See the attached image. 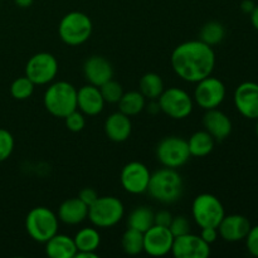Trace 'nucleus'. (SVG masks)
Returning a JSON list of instances; mask_svg holds the SVG:
<instances>
[{"instance_id": "obj_25", "label": "nucleus", "mask_w": 258, "mask_h": 258, "mask_svg": "<svg viewBox=\"0 0 258 258\" xmlns=\"http://www.w3.org/2000/svg\"><path fill=\"white\" fill-rule=\"evenodd\" d=\"M165 90L164 81L158 73H145L139 81V91L143 93L146 100H158L159 96Z\"/></svg>"}, {"instance_id": "obj_34", "label": "nucleus", "mask_w": 258, "mask_h": 258, "mask_svg": "<svg viewBox=\"0 0 258 258\" xmlns=\"http://www.w3.org/2000/svg\"><path fill=\"white\" fill-rule=\"evenodd\" d=\"M169 229L174 237L183 236V234L190 233V223L185 216H176L173 217Z\"/></svg>"}, {"instance_id": "obj_36", "label": "nucleus", "mask_w": 258, "mask_h": 258, "mask_svg": "<svg viewBox=\"0 0 258 258\" xmlns=\"http://www.w3.org/2000/svg\"><path fill=\"white\" fill-rule=\"evenodd\" d=\"M171 221H173V214L169 211H159L154 214V224H158V226L169 228Z\"/></svg>"}, {"instance_id": "obj_16", "label": "nucleus", "mask_w": 258, "mask_h": 258, "mask_svg": "<svg viewBox=\"0 0 258 258\" xmlns=\"http://www.w3.org/2000/svg\"><path fill=\"white\" fill-rule=\"evenodd\" d=\"M83 75L90 85L100 87L112 80L113 67L107 58L102 55H91L83 63Z\"/></svg>"}, {"instance_id": "obj_32", "label": "nucleus", "mask_w": 258, "mask_h": 258, "mask_svg": "<svg viewBox=\"0 0 258 258\" xmlns=\"http://www.w3.org/2000/svg\"><path fill=\"white\" fill-rule=\"evenodd\" d=\"M14 138L5 128H0V163L10 158L14 150Z\"/></svg>"}, {"instance_id": "obj_13", "label": "nucleus", "mask_w": 258, "mask_h": 258, "mask_svg": "<svg viewBox=\"0 0 258 258\" xmlns=\"http://www.w3.org/2000/svg\"><path fill=\"white\" fill-rule=\"evenodd\" d=\"M174 236L168 227L154 224L144 232V252L149 256L163 257L171 252Z\"/></svg>"}, {"instance_id": "obj_19", "label": "nucleus", "mask_w": 258, "mask_h": 258, "mask_svg": "<svg viewBox=\"0 0 258 258\" xmlns=\"http://www.w3.org/2000/svg\"><path fill=\"white\" fill-rule=\"evenodd\" d=\"M203 126L207 133L211 134L216 141H223L231 135L232 121L218 108L207 110L203 116Z\"/></svg>"}, {"instance_id": "obj_12", "label": "nucleus", "mask_w": 258, "mask_h": 258, "mask_svg": "<svg viewBox=\"0 0 258 258\" xmlns=\"http://www.w3.org/2000/svg\"><path fill=\"white\" fill-rule=\"evenodd\" d=\"M151 173L145 164L140 161H130L121 170L120 181L125 191L130 194L146 193Z\"/></svg>"}, {"instance_id": "obj_23", "label": "nucleus", "mask_w": 258, "mask_h": 258, "mask_svg": "<svg viewBox=\"0 0 258 258\" xmlns=\"http://www.w3.org/2000/svg\"><path fill=\"white\" fill-rule=\"evenodd\" d=\"M186 141H188L190 156H196V158H204V156L209 155L216 145V140L213 139V136L207 133L206 130L197 131Z\"/></svg>"}, {"instance_id": "obj_22", "label": "nucleus", "mask_w": 258, "mask_h": 258, "mask_svg": "<svg viewBox=\"0 0 258 258\" xmlns=\"http://www.w3.org/2000/svg\"><path fill=\"white\" fill-rule=\"evenodd\" d=\"M45 253L50 258H75L77 253L75 239L67 234L55 233L45 242Z\"/></svg>"}, {"instance_id": "obj_31", "label": "nucleus", "mask_w": 258, "mask_h": 258, "mask_svg": "<svg viewBox=\"0 0 258 258\" xmlns=\"http://www.w3.org/2000/svg\"><path fill=\"white\" fill-rule=\"evenodd\" d=\"M100 91L106 103H117L123 95L122 86L113 80L107 81L100 86Z\"/></svg>"}, {"instance_id": "obj_20", "label": "nucleus", "mask_w": 258, "mask_h": 258, "mask_svg": "<svg viewBox=\"0 0 258 258\" xmlns=\"http://www.w3.org/2000/svg\"><path fill=\"white\" fill-rule=\"evenodd\" d=\"M133 131V123L128 116L125 113L113 112L106 118L105 133L106 136L113 143H123L127 140Z\"/></svg>"}, {"instance_id": "obj_37", "label": "nucleus", "mask_w": 258, "mask_h": 258, "mask_svg": "<svg viewBox=\"0 0 258 258\" xmlns=\"http://www.w3.org/2000/svg\"><path fill=\"white\" fill-rule=\"evenodd\" d=\"M78 198L83 202L87 207H90L91 204L95 203L98 198V194L95 189L92 188H83L82 190L78 194Z\"/></svg>"}, {"instance_id": "obj_1", "label": "nucleus", "mask_w": 258, "mask_h": 258, "mask_svg": "<svg viewBox=\"0 0 258 258\" xmlns=\"http://www.w3.org/2000/svg\"><path fill=\"white\" fill-rule=\"evenodd\" d=\"M173 71L185 82L197 83L213 73L216 53L202 40H188L174 48L170 57Z\"/></svg>"}, {"instance_id": "obj_10", "label": "nucleus", "mask_w": 258, "mask_h": 258, "mask_svg": "<svg viewBox=\"0 0 258 258\" xmlns=\"http://www.w3.org/2000/svg\"><path fill=\"white\" fill-rule=\"evenodd\" d=\"M58 60L48 52H40L32 55L25 66V76L35 86H44L52 83L57 77Z\"/></svg>"}, {"instance_id": "obj_27", "label": "nucleus", "mask_w": 258, "mask_h": 258, "mask_svg": "<svg viewBox=\"0 0 258 258\" xmlns=\"http://www.w3.org/2000/svg\"><path fill=\"white\" fill-rule=\"evenodd\" d=\"M154 214L155 213L149 207H136L128 216L127 226L144 233L154 226Z\"/></svg>"}, {"instance_id": "obj_30", "label": "nucleus", "mask_w": 258, "mask_h": 258, "mask_svg": "<svg viewBox=\"0 0 258 258\" xmlns=\"http://www.w3.org/2000/svg\"><path fill=\"white\" fill-rule=\"evenodd\" d=\"M34 87L35 85L27 76L18 77L17 80L13 81L12 86H10V95L18 101L28 100L34 92Z\"/></svg>"}, {"instance_id": "obj_43", "label": "nucleus", "mask_w": 258, "mask_h": 258, "mask_svg": "<svg viewBox=\"0 0 258 258\" xmlns=\"http://www.w3.org/2000/svg\"><path fill=\"white\" fill-rule=\"evenodd\" d=\"M256 134H257V138H258V118H257V125H256Z\"/></svg>"}, {"instance_id": "obj_3", "label": "nucleus", "mask_w": 258, "mask_h": 258, "mask_svg": "<svg viewBox=\"0 0 258 258\" xmlns=\"http://www.w3.org/2000/svg\"><path fill=\"white\" fill-rule=\"evenodd\" d=\"M43 105L52 116L64 118L77 110V88L67 81L50 83L43 96Z\"/></svg>"}, {"instance_id": "obj_14", "label": "nucleus", "mask_w": 258, "mask_h": 258, "mask_svg": "<svg viewBox=\"0 0 258 258\" xmlns=\"http://www.w3.org/2000/svg\"><path fill=\"white\" fill-rule=\"evenodd\" d=\"M170 253L175 258H207L211 254V244L204 242L201 236L186 233L174 237Z\"/></svg>"}, {"instance_id": "obj_41", "label": "nucleus", "mask_w": 258, "mask_h": 258, "mask_svg": "<svg viewBox=\"0 0 258 258\" xmlns=\"http://www.w3.org/2000/svg\"><path fill=\"white\" fill-rule=\"evenodd\" d=\"M98 254L96 252H77L75 258H97Z\"/></svg>"}, {"instance_id": "obj_40", "label": "nucleus", "mask_w": 258, "mask_h": 258, "mask_svg": "<svg viewBox=\"0 0 258 258\" xmlns=\"http://www.w3.org/2000/svg\"><path fill=\"white\" fill-rule=\"evenodd\" d=\"M249 15H251L252 25L254 27V29L258 30V5H256V8L253 9V12H252Z\"/></svg>"}, {"instance_id": "obj_6", "label": "nucleus", "mask_w": 258, "mask_h": 258, "mask_svg": "<svg viewBox=\"0 0 258 258\" xmlns=\"http://www.w3.org/2000/svg\"><path fill=\"white\" fill-rule=\"evenodd\" d=\"M125 214L122 202L116 197H98L97 201L88 207L91 223L97 228H111L116 226Z\"/></svg>"}, {"instance_id": "obj_29", "label": "nucleus", "mask_w": 258, "mask_h": 258, "mask_svg": "<svg viewBox=\"0 0 258 258\" xmlns=\"http://www.w3.org/2000/svg\"><path fill=\"white\" fill-rule=\"evenodd\" d=\"M224 37H226V29H224L223 24L216 22V20L206 23L199 33V40L211 47L219 44L224 39Z\"/></svg>"}, {"instance_id": "obj_26", "label": "nucleus", "mask_w": 258, "mask_h": 258, "mask_svg": "<svg viewBox=\"0 0 258 258\" xmlns=\"http://www.w3.org/2000/svg\"><path fill=\"white\" fill-rule=\"evenodd\" d=\"M77 252H96L101 243V234L96 228L86 227L80 229L73 237Z\"/></svg>"}, {"instance_id": "obj_8", "label": "nucleus", "mask_w": 258, "mask_h": 258, "mask_svg": "<svg viewBox=\"0 0 258 258\" xmlns=\"http://www.w3.org/2000/svg\"><path fill=\"white\" fill-rule=\"evenodd\" d=\"M161 112L174 120H184L193 112L194 100L186 91L179 87H169L158 98Z\"/></svg>"}, {"instance_id": "obj_39", "label": "nucleus", "mask_w": 258, "mask_h": 258, "mask_svg": "<svg viewBox=\"0 0 258 258\" xmlns=\"http://www.w3.org/2000/svg\"><path fill=\"white\" fill-rule=\"evenodd\" d=\"M254 8H256V4H254L252 0H243V2L241 3L242 12L246 13V14H251V13L253 12Z\"/></svg>"}, {"instance_id": "obj_33", "label": "nucleus", "mask_w": 258, "mask_h": 258, "mask_svg": "<svg viewBox=\"0 0 258 258\" xmlns=\"http://www.w3.org/2000/svg\"><path fill=\"white\" fill-rule=\"evenodd\" d=\"M66 127L72 133H80L86 126V117L80 110H75L64 117Z\"/></svg>"}, {"instance_id": "obj_17", "label": "nucleus", "mask_w": 258, "mask_h": 258, "mask_svg": "<svg viewBox=\"0 0 258 258\" xmlns=\"http://www.w3.org/2000/svg\"><path fill=\"white\" fill-rule=\"evenodd\" d=\"M251 222L242 214L224 216L217 227L218 234L227 242L243 241L251 229Z\"/></svg>"}, {"instance_id": "obj_11", "label": "nucleus", "mask_w": 258, "mask_h": 258, "mask_svg": "<svg viewBox=\"0 0 258 258\" xmlns=\"http://www.w3.org/2000/svg\"><path fill=\"white\" fill-rule=\"evenodd\" d=\"M226 98V86L219 78L208 76L197 82L193 100L203 110L218 108Z\"/></svg>"}, {"instance_id": "obj_4", "label": "nucleus", "mask_w": 258, "mask_h": 258, "mask_svg": "<svg viewBox=\"0 0 258 258\" xmlns=\"http://www.w3.org/2000/svg\"><path fill=\"white\" fill-rule=\"evenodd\" d=\"M92 20L82 12L67 13L58 25V34L60 39L71 47H77L87 42L92 34Z\"/></svg>"}, {"instance_id": "obj_5", "label": "nucleus", "mask_w": 258, "mask_h": 258, "mask_svg": "<svg viewBox=\"0 0 258 258\" xmlns=\"http://www.w3.org/2000/svg\"><path fill=\"white\" fill-rule=\"evenodd\" d=\"M59 219L47 207H35L25 217V229L33 241L45 243L58 233Z\"/></svg>"}, {"instance_id": "obj_35", "label": "nucleus", "mask_w": 258, "mask_h": 258, "mask_svg": "<svg viewBox=\"0 0 258 258\" xmlns=\"http://www.w3.org/2000/svg\"><path fill=\"white\" fill-rule=\"evenodd\" d=\"M246 246L249 253L252 256L258 257V224L254 227H251L248 234L246 238Z\"/></svg>"}, {"instance_id": "obj_2", "label": "nucleus", "mask_w": 258, "mask_h": 258, "mask_svg": "<svg viewBox=\"0 0 258 258\" xmlns=\"http://www.w3.org/2000/svg\"><path fill=\"white\" fill-rule=\"evenodd\" d=\"M183 178L176 169L161 168L151 174L146 193L156 202L173 204L183 196Z\"/></svg>"}, {"instance_id": "obj_21", "label": "nucleus", "mask_w": 258, "mask_h": 258, "mask_svg": "<svg viewBox=\"0 0 258 258\" xmlns=\"http://www.w3.org/2000/svg\"><path fill=\"white\" fill-rule=\"evenodd\" d=\"M58 219L68 226H77L88 217V207L80 198L66 199L58 208Z\"/></svg>"}, {"instance_id": "obj_42", "label": "nucleus", "mask_w": 258, "mask_h": 258, "mask_svg": "<svg viewBox=\"0 0 258 258\" xmlns=\"http://www.w3.org/2000/svg\"><path fill=\"white\" fill-rule=\"evenodd\" d=\"M14 3H15V5H17V7L25 9V8L32 7V4L34 3V0H14Z\"/></svg>"}, {"instance_id": "obj_7", "label": "nucleus", "mask_w": 258, "mask_h": 258, "mask_svg": "<svg viewBox=\"0 0 258 258\" xmlns=\"http://www.w3.org/2000/svg\"><path fill=\"white\" fill-rule=\"evenodd\" d=\"M191 216L197 226L201 228L219 226L223 217L226 216L222 202L216 196L209 193L199 194L191 204Z\"/></svg>"}, {"instance_id": "obj_15", "label": "nucleus", "mask_w": 258, "mask_h": 258, "mask_svg": "<svg viewBox=\"0 0 258 258\" xmlns=\"http://www.w3.org/2000/svg\"><path fill=\"white\" fill-rule=\"evenodd\" d=\"M234 105L242 116L249 120L258 118V83L243 82L234 91Z\"/></svg>"}, {"instance_id": "obj_24", "label": "nucleus", "mask_w": 258, "mask_h": 258, "mask_svg": "<svg viewBox=\"0 0 258 258\" xmlns=\"http://www.w3.org/2000/svg\"><path fill=\"white\" fill-rule=\"evenodd\" d=\"M118 111L126 116H136L143 112L146 107V98L140 91H128L123 92L122 97L118 101Z\"/></svg>"}, {"instance_id": "obj_38", "label": "nucleus", "mask_w": 258, "mask_h": 258, "mask_svg": "<svg viewBox=\"0 0 258 258\" xmlns=\"http://www.w3.org/2000/svg\"><path fill=\"white\" fill-rule=\"evenodd\" d=\"M201 238L203 239L204 242H207L208 244L214 243L218 238V229L214 228V227H206V228H202L201 231Z\"/></svg>"}, {"instance_id": "obj_9", "label": "nucleus", "mask_w": 258, "mask_h": 258, "mask_svg": "<svg viewBox=\"0 0 258 258\" xmlns=\"http://www.w3.org/2000/svg\"><path fill=\"white\" fill-rule=\"evenodd\" d=\"M156 159L165 168L178 169L190 159L188 141L179 136H166L156 146Z\"/></svg>"}, {"instance_id": "obj_18", "label": "nucleus", "mask_w": 258, "mask_h": 258, "mask_svg": "<svg viewBox=\"0 0 258 258\" xmlns=\"http://www.w3.org/2000/svg\"><path fill=\"white\" fill-rule=\"evenodd\" d=\"M105 100L100 87L85 85L77 90V108L85 116H97L105 108Z\"/></svg>"}, {"instance_id": "obj_28", "label": "nucleus", "mask_w": 258, "mask_h": 258, "mask_svg": "<svg viewBox=\"0 0 258 258\" xmlns=\"http://www.w3.org/2000/svg\"><path fill=\"white\" fill-rule=\"evenodd\" d=\"M121 246L123 252L130 256H136L144 252V233L128 227L122 234Z\"/></svg>"}]
</instances>
